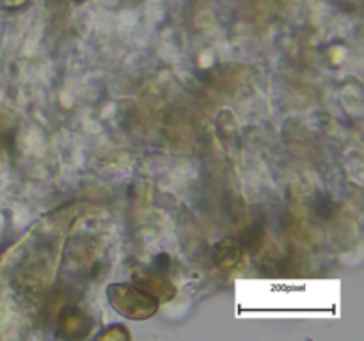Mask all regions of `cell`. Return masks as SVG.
I'll use <instances>...</instances> for the list:
<instances>
[{"instance_id":"obj_2","label":"cell","mask_w":364,"mask_h":341,"mask_svg":"<svg viewBox=\"0 0 364 341\" xmlns=\"http://www.w3.org/2000/svg\"><path fill=\"white\" fill-rule=\"evenodd\" d=\"M107 301L110 308L123 318L142 322L159 311L160 301L137 286L135 283H112L107 286Z\"/></svg>"},{"instance_id":"obj_7","label":"cell","mask_w":364,"mask_h":341,"mask_svg":"<svg viewBox=\"0 0 364 341\" xmlns=\"http://www.w3.org/2000/svg\"><path fill=\"white\" fill-rule=\"evenodd\" d=\"M31 0H0V7L4 11H20L23 9Z\"/></svg>"},{"instance_id":"obj_8","label":"cell","mask_w":364,"mask_h":341,"mask_svg":"<svg viewBox=\"0 0 364 341\" xmlns=\"http://www.w3.org/2000/svg\"><path fill=\"white\" fill-rule=\"evenodd\" d=\"M73 2H77V4H82V2H85V0H73Z\"/></svg>"},{"instance_id":"obj_5","label":"cell","mask_w":364,"mask_h":341,"mask_svg":"<svg viewBox=\"0 0 364 341\" xmlns=\"http://www.w3.org/2000/svg\"><path fill=\"white\" fill-rule=\"evenodd\" d=\"M242 258H244V249H242L240 242L233 240V238L219 242L213 249V261L223 270L235 269L242 261Z\"/></svg>"},{"instance_id":"obj_3","label":"cell","mask_w":364,"mask_h":341,"mask_svg":"<svg viewBox=\"0 0 364 341\" xmlns=\"http://www.w3.org/2000/svg\"><path fill=\"white\" fill-rule=\"evenodd\" d=\"M92 329V318L78 305H66L57 318V336L64 340L85 337Z\"/></svg>"},{"instance_id":"obj_1","label":"cell","mask_w":364,"mask_h":341,"mask_svg":"<svg viewBox=\"0 0 364 341\" xmlns=\"http://www.w3.org/2000/svg\"><path fill=\"white\" fill-rule=\"evenodd\" d=\"M45 229H38V238L31 245L28 254L21 259L20 266L13 276V283L21 293L43 295L48 288L50 277L53 272V259L57 252V242H52L48 231V240H45Z\"/></svg>"},{"instance_id":"obj_4","label":"cell","mask_w":364,"mask_h":341,"mask_svg":"<svg viewBox=\"0 0 364 341\" xmlns=\"http://www.w3.org/2000/svg\"><path fill=\"white\" fill-rule=\"evenodd\" d=\"M134 283L159 298L160 302H169L176 297L178 290L166 277L162 270H137L134 274Z\"/></svg>"},{"instance_id":"obj_6","label":"cell","mask_w":364,"mask_h":341,"mask_svg":"<svg viewBox=\"0 0 364 341\" xmlns=\"http://www.w3.org/2000/svg\"><path fill=\"white\" fill-rule=\"evenodd\" d=\"M132 334L128 332L127 327L119 325V323H114L109 329L103 330L102 334H98V340H130Z\"/></svg>"}]
</instances>
